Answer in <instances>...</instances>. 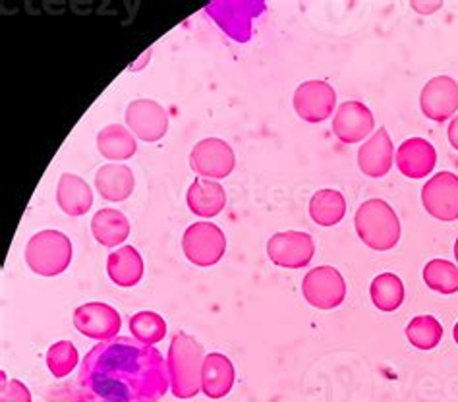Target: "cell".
Instances as JSON below:
<instances>
[{"instance_id":"cell-1","label":"cell","mask_w":458,"mask_h":402,"mask_svg":"<svg viewBox=\"0 0 458 402\" xmlns=\"http://www.w3.org/2000/svg\"><path fill=\"white\" fill-rule=\"evenodd\" d=\"M78 385L88 402H159L171 380L166 360L155 346L114 337L88 352Z\"/></svg>"},{"instance_id":"cell-2","label":"cell","mask_w":458,"mask_h":402,"mask_svg":"<svg viewBox=\"0 0 458 402\" xmlns=\"http://www.w3.org/2000/svg\"><path fill=\"white\" fill-rule=\"evenodd\" d=\"M205 352L196 337L184 331L174 333L166 355L168 380H171V393L176 398H194L201 393V372H203Z\"/></svg>"},{"instance_id":"cell-3","label":"cell","mask_w":458,"mask_h":402,"mask_svg":"<svg viewBox=\"0 0 458 402\" xmlns=\"http://www.w3.org/2000/svg\"><path fill=\"white\" fill-rule=\"evenodd\" d=\"M354 227L360 240L376 252L393 250L401 240V221L385 200H368L358 207Z\"/></svg>"},{"instance_id":"cell-4","label":"cell","mask_w":458,"mask_h":402,"mask_svg":"<svg viewBox=\"0 0 458 402\" xmlns=\"http://www.w3.org/2000/svg\"><path fill=\"white\" fill-rule=\"evenodd\" d=\"M23 255L35 275L56 277L68 269L74 250L70 238L60 230H41L30 238Z\"/></svg>"},{"instance_id":"cell-5","label":"cell","mask_w":458,"mask_h":402,"mask_svg":"<svg viewBox=\"0 0 458 402\" xmlns=\"http://www.w3.org/2000/svg\"><path fill=\"white\" fill-rule=\"evenodd\" d=\"M265 8H267L265 3H256V0H221V3L209 4L205 12L228 38L238 43H248L251 39V21L265 12Z\"/></svg>"},{"instance_id":"cell-6","label":"cell","mask_w":458,"mask_h":402,"mask_svg":"<svg viewBox=\"0 0 458 402\" xmlns=\"http://www.w3.org/2000/svg\"><path fill=\"white\" fill-rule=\"evenodd\" d=\"M182 250L190 263L198 267H211L223 260L226 252V236L213 223H194L186 228L182 236Z\"/></svg>"},{"instance_id":"cell-7","label":"cell","mask_w":458,"mask_h":402,"mask_svg":"<svg viewBox=\"0 0 458 402\" xmlns=\"http://www.w3.org/2000/svg\"><path fill=\"white\" fill-rule=\"evenodd\" d=\"M302 295L313 308L335 310L346 298V283L339 269L329 265H321L304 277Z\"/></svg>"},{"instance_id":"cell-8","label":"cell","mask_w":458,"mask_h":402,"mask_svg":"<svg viewBox=\"0 0 458 402\" xmlns=\"http://www.w3.org/2000/svg\"><path fill=\"white\" fill-rule=\"evenodd\" d=\"M191 170L201 178L221 180L233 175L236 157L231 145L219 138H205L190 153Z\"/></svg>"},{"instance_id":"cell-9","label":"cell","mask_w":458,"mask_h":402,"mask_svg":"<svg viewBox=\"0 0 458 402\" xmlns=\"http://www.w3.org/2000/svg\"><path fill=\"white\" fill-rule=\"evenodd\" d=\"M421 203L426 211L443 223L458 218V176L453 173H437L421 188Z\"/></svg>"},{"instance_id":"cell-10","label":"cell","mask_w":458,"mask_h":402,"mask_svg":"<svg viewBox=\"0 0 458 402\" xmlns=\"http://www.w3.org/2000/svg\"><path fill=\"white\" fill-rule=\"evenodd\" d=\"M293 105L300 118L310 122V124H319V122L327 120L335 113L336 93L331 83L323 80H310L298 85Z\"/></svg>"},{"instance_id":"cell-11","label":"cell","mask_w":458,"mask_h":402,"mask_svg":"<svg viewBox=\"0 0 458 402\" xmlns=\"http://www.w3.org/2000/svg\"><path fill=\"white\" fill-rule=\"evenodd\" d=\"M267 255L275 265L284 269H302L316 255V244L308 233L288 230L269 238Z\"/></svg>"},{"instance_id":"cell-12","label":"cell","mask_w":458,"mask_h":402,"mask_svg":"<svg viewBox=\"0 0 458 402\" xmlns=\"http://www.w3.org/2000/svg\"><path fill=\"white\" fill-rule=\"evenodd\" d=\"M420 108L433 122H447L458 111V81L449 76L431 78L420 93Z\"/></svg>"},{"instance_id":"cell-13","label":"cell","mask_w":458,"mask_h":402,"mask_svg":"<svg viewBox=\"0 0 458 402\" xmlns=\"http://www.w3.org/2000/svg\"><path fill=\"white\" fill-rule=\"evenodd\" d=\"M74 327L83 337L103 343V340L118 337L123 320H120V313L108 304L89 302L74 312Z\"/></svg>"},{"instance_id":"cell-14","label":"cell","mask_w":458,"mask_h":402,"mask_svg":"<svg viewBox=\"0 0 458 402\" xmlns=\"http://www.w3.org/2000/svg\"><path fill=\"white\" fill-rule=\"evenodd\" d=\"M126 124L138 140L153 143L165 138L168 132V115L157 101L138 99L126 108Z\"/></svg>"},{"instance_id":"cell-15","label":"cell","mask_w":458,"mask_h":402,"mask_svg":"<svg viewBox=\"0 0 458 402\" xmlns=\"http://www.w3.org/2000/svg\"><path fill=\"white\" fill-rule=\"evenodd\" d=\"M376 128V118L361 101H346L335 113L333 132L343 143L351 145L366 140Z\"/></svg>"},{"instance_id":"cell-16","label":"cell","mask_w":458,"mask_h":402,"mask_svg":"<svg viewBox=\"0 0 458 402\" xmlns=\"http://www.w3.org/2000/svg\"><path fill=\"white\" fill-rule=\"evenodd\" d=\"M396 167L406 178L421 180L433 173L437 165V151L424 138L404 140L396 150Z\"/></svg>"},{"instance_id":"cell-17","label":"cell","mask_w":458,"mask_h":402,"mask_svg":"<svg viewBox=\"0 0 458 402\" xmlns=\"http://www.w3.org/2000/svg\"><path fill=\"white\" fill-rule=\"evenodd\" d=\"M394 161V145L389 132L379 128L358 151V167L369 178H381L391 170Z\"/></svg>"},{"instance_id":"cell-18","label":"cell","mask_w":458,"mask_h":402,"mask_svg":"<svg viewBox=\"0 0 458 402\" xmlns=\"http://www.w3.org/2000/svg\"><path fill=\"white\" fill-rule=\"evenodd\" d=\"M234 365L231 358L221 352H211L205 356L201 372V393L208 398H225L234 387Z\"/></svg>"},{"instance_id":"cell-19","label":"cell","mask_w":458,"mask_h":402,"mask_svg":"<svg viewBox=\"0 0 458 402\" xmlns=\"http://www.w3.org/2000/svg\"><path fill=\"white\" fill-rule=\"evenodd\" d=\"M188 207L196 217H216L226 205V192L223 184L209 178H196L188 188Z\"/></svg>"},{"instance_id":"cell-20","label":"cell","mask_w":458,"mask_h":402,"mask_svg":"<svg viewBox=\"0 0 458 402\" xmlns=\"http://www.w3.org/2000/svg\"><path fill=\"white\" fill-rule=\"evenodd\" d=\"M95 188L106 201H126L134 193L136 178L126 165H105L95 175Z\"/></svg>"},{"instance_id":"cell-21","label":"cell","mask_w":458,"mask_h":402,"mask_svg":"<svg viewBox=\"0 0 458 402\" xmlns=\"http://www.w3.org/2000/svg\"><path fill=\"white\" fill-rule=\"evenodd\" d=\"M58 207L70 217L86 215L93 205V190L78 175H63L56 186Z\"/></svg>"},{"instance_id":"cell-22","label":"cell","mask_w":458,"mask_h":402,"mask_svg":"<svg viewBox=\"0 0 458 402\" xmlns=\"http://www.w3.org/2000/svg\"><path fill=\"white\" fill-rule=\"evenodd\" d=\"M106 273L111 281L123 288L136 287L143 277V260L141 253L134 246L118 248L108 255Z\"/></svg>"},{"instance_id":"cell-23","label":"cell","mask_w":458,"mask_h":402,"mask_svg":"<svg viewBox=\"0 0 458 402\" xmlns=\"http://www.w3.org/2000/svg\"><path fill=\"white\" fill-rule=\"evenodd\" d=\"M91 233L101 246L116 248L130 236V221L123 211L106 207L91 218Z\"/></svg>"},{"instance_id":"cell-24","label":"cell","mask_w":458,"mask_h":402,"mask_svg":"<svg viewBox=\"0 0 458 402\" xmlns=\"http://www.w3.org/2000/svg\"><path fill=\"white\" fill-rule=\"evenodd\" d=\"M98 150L111 161H126L138 151V140L123 124H108L98 133Z\"/></svg>"},{"instance_id":"cell-25","label":"cell","mask_w":458,"mask_h":402,"mask_svg":"<svg viewBox=\"0 0 458 402\" xmlns=\"http://www.w3.org/2000/svg\"><path fill=\"white\" fill-rule=\"evenodd\" d=\"M346 215V200L339 190L325 188L313 193L310 200V217L319 227L339 225Z\"/></svg>"},{"instance_id":"cell-26","label":"cell","mask_w":458,"mask_h":402,"mask_svg":"<svg viewBox=\"0 0 458 402\" xmlns=\"http://www.w3.org/2000/svg\"><path fill=\"white\" fill-rule=\"evenodd\" d=\"M371 302L381 312H394L403 306L404 302V285L399 275L381 273L371 281L369 287Z\"/></svg>"},{"instance_id":"cell-27","label":"cell","mask_w":458,"mask_h":402,"mask_svg":"<svg viewBox=\"0 0 458 402\" xmlns=\"http://www.w3.org/2000/svg\"><path fill=\"white\" fill-rule=\"evenodd\" d=\"M406 338L418 350H433L443 338V325L433 315H418L406 325Z\"/></svg>"},{"instance_id":"cell-28","label":"cell","mask_w":458,"mask_h":402,"mask_svg":"<svg viewBox=\"0 0 458 402\" xmlns=\"http://www.w3.org/2000/svg\"><path fill=\"white\" fill-rule=\"evenodd\" d=\"M130 333L134 335V338H138L140 343L155 346L157 343H161L166 335V321L163 315L157 312H138L130 318Z\"/></svg>"},{"instance_id":"cell-29","label":"cell","mask_w":458,"mask_h":402,"mask_svg":"<svg viewBox=\"0 0 458 402\" xmlns=\"http://www.w3.org/2000/svg\"><path fill=\"white\" fill-rule=\"evenodd\" d=\"M424 281L439 295H454L458 292V265L447 260H431L424 267Z\"/></svg>"},{"instance_id":"cell-30","label":"cell","mask_w":458,"mask_h":402,"mask_svg":"<svg viewBox=\"0 0 458 402\" xmlns=\"http://www.w3.org/2000/svg\"><path fill=\"white\" fill-rule=\"evenodd\" d=\"M78 362V348L72 345L70 340H58V343H55L47 350V365H49V370L56 380H63V377L74 372Z\"/></svg>"},{"instance_id":"cell-31","label":"cell","mask_w":458,"mask_h":402,"mask_svg":"<svg viewBox=\"0 0 458 402\" xmlns=\"http://www.w3.org/2000/svg\"><path fill=\"white\" fill-rule=\"evenodd\" d=\"M0 402H33L31 391L18 380H6L3 372V389H0Z\"/></svg>"},{"instance_id":"cell-32","label":"cell","mask_w":458,"mask_h":402,"mask_svg":"<svg viewBox=\"0 0 458 402\" xmlns=\"http://www.w3.org/2000/svg\"><path fill=\"white\" fill-rule=\"evenodd\" d=\"M45 398H47V402H88V398L81 393V389L72 385V383H64V385L49 389Z\"/></svg>"},{"instance_id":"cell-33","label":"cell","mask_w":458,"mask_h":402,"mask_svg":"<svg viewBox=\"0 0 458 402\" xmlns=\"http://www.w3.org/2000/svg\"><path fill=\"white\" fill-rule=\"evenodd\" d=\"M443 6V3H412V8L418 12V14L426 16L431 14V12H436Z\"/></svg>"},{"instance_id":"cell-34","label":"cell","mask_w":458,"mask_h":402,"mask_svg":"<svg viewBox=\"0 0 458 402\" xmlns=\"http://www.w3.org/2000/svg\"><path fill=\"white\" fill-rule=\"evenodd\" d=\"M447 138H449V143L458 151V115L451 120V124L447 128Z\"/></svg>"},{"instance_id":"cell-35","label":"cell","mask_w":458,"mask_h":402,"mask_svg":"<svg viewBox=\"0 0 458 402\" xmlns=\"http://www.w3.org/2000/svg\"><path fill=\"white\" fill-rule=\"evenodd\" d=\"M453 337H454V343L458 345V321H456V325H454V329H453Z\"/></svg>"},{"instance_id":"cell-36","label":"cell","mask_w":458,"mask_h":402,"mask_svg":"<svg viewBox=\"0 0 458 402\" xmlns=\"http://www.w3.org/2000/svg\"><path fill=\"white\" fill-rule=\"evenodd\" d=\"M454 258H456V263H458V238L454 242Z\"/></svg>"}]
</instances>
